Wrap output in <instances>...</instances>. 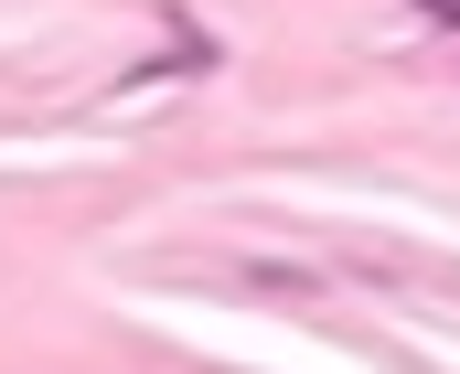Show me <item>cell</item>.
Segmentation results:
<instances>
[{"mask_svg":"<svg viewBox=\"0 0 460 374\" xmlns=\"http://www.w3.org/2000/svg\"><path fill=\"white\" fill-rule=\"evenodd\" d=\"M407 11H429V22H450V32H460V0H407Z\"/></svg>","mask_w":460,"mask_h":374,"instance_id":"cell-1","label":"cell"}]
</instances>
